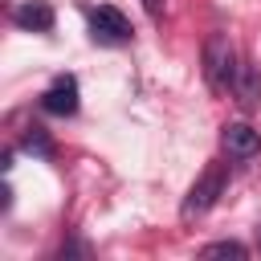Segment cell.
<instances>
[{"label":"cell","mask_w":261,"mask_h":261,"mask_svg":"<svg viewBox=\"0 0 261 261\" xmlns=\"http://www.w3.org/2000/svg\"><path fill=\"white\" fill-rule=\"evenodd\" d=\"M224 188H228V167H224V163H208V167L200 171V179L188 188L179 216H184V220H200V216L224 196Z\"/></svg>","instance_id":"obj_1"},{"label":"cell","mask_w":261,"mask_h":261,"mask_svg":"<svg viewBox=\"0 0 261 261\" xmlns=\"http://www.w3.org/2000/svg\"><path fill=\"white\" fill-rule=\"evenodd\" d=\"M237 49H232V41H228V33H212L208 41H204V82H208V90H228L232 86V77H237Z\"/></svg>","instance_id":"obj_2"},{"label":"cell","mask_w":261,"mask_h":261,"mask_svg":"<svg viewBox=\"0 0 261 261\" xmlns=\"http://www.w3.org/2000/svg\"><path fill=\"white\" fill-rule=\"evenodd\" d=\"M86 20H90V37L102 41V45H122L135 37L130 20L114 8V4H98V8H86Z\"/></svg>","instance_id":"obj_3"},{"label":"cell","mask_w":261,"mask_h":261,"mask_svg":"<svg viewBox=\"0 0 261 261\" xmlns=\"http://www.w3.org/2000/svg\"><path fill=\"white\" fill-rule=\"evenodd\" d=\"M41 110H45V114H57V118L77 114V77H73V73L53 77L49 90L41 94Z\"/></svg>","instance_id":"obj_4"},{"label":"cell","mask_w":261,"mask_h":261,"mask_svg":"<svg viewBox=\"0 0 261 261\" xmlns=\"http://www.w3.org/2000/svg\"><path fill=\"white\" fill-rule=\"evenodd\" d=\"M220 143H224L228 159H253V155L261 151V135H257L249 122H228V126L220 130Z\"/></svg>","instance_id":"obj_5"},{"label":"cell","mask_w":261,"mask_h":261,"mask_svg":"<svg viewBox=\"0 0 261 261\" xmlns=\"http://www.w3.org/2000/svg\"><path fill=\"white\" fill-rule=\"evenodd\" d=\"M228 90H232V98H237L241 110L261 106V69H257L253 61H241V65H237V77H232Z\"/></svg>","instance_id":"obj_6"},{"label":"cell","mask_w":261,"mask_h":261,"mask_svg":"<svg viewBox=\"0 0 261 261\" xmlns=\"http://www.w3.org/2000/svg\"><path fill=\"white\" fill-rule=\"evenodd\" d=\"M12 24L24 33H49L53 29V4L49 0H24L12 8Z\"/></svg>","instance_id":"obj_7"},{"label":"cell","mask_w":261,"mask_h":261,"mask_svg":"<svg viewBox=\"0 0 261 261\" xmlns=\"http://www.w3.org/2000/svg\"><path fill=\"white\" fill-rule=\"evenodd\" d=\"M20 147H24L29 155H41V159H49V155H53V139H49L41 126H29V130H24V139H20Z\"/></svg>","instance_id":"obj_8"},{"label":"cell","mask_w":261,"mask_h":261,"mask_svg":"<svg viewBox=\"0 0 261 261\" xmlns=\"http://www.w3.org/2000/svg\"><path fill=\"white\" fill-rule=\"evenodd\" d=\"M200 257H249V249L241 245V241H216V245H204L200 249Z\"/></svg>","instance_id":"obj_9"},{"label":"cell","mask_w":261,"mask_h":261,"mask_svg":"<svg viewBox=\"0 0 261 261\" xmlns=\"http://www.w3.org/2000/svg\"><path fill=\"white\" fill-rule=\"evenodd\" d=\"M143 8H147L151 20H163V0H143Z\"/></svg>","instance_id":"obj_10"}]
</instances>
